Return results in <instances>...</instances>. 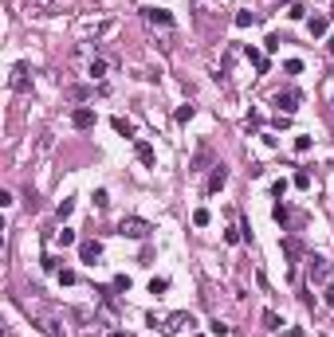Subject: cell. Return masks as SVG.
<instances>
[{"label": "cell", "mask_w": 334, "mask_h": 337, "mask_svg": "<svg viewBox=\"0 0 334 337\" xmlns=\"http://www.w3.org/2000/svg\"><path fill=\"white\" fill-rule=\"evenodd\" d=\"M150 231H154V227L146 224V220H122V224H118V235H122V239H150Z\"/></svg>", "instance_id": "1"}, {"label": "cell", "mask_w": 334, "mask_h": 337, "mask_svg": "<svg viewBox=\"0 0 334 337\" xmlns=\"http://www.w3.org/2000/svg\"><path fill=\"white\" fill-rule=\"evenodd\" d=\"M307 279H311V286H315V282H327L331 279V263H327L323 255H311V259H307Z\"/></svg>", "instance_id": "2"}, {"label": "cell", "mask_w": 334, "mask_h": 337, "mask_svg": "<svg viewBox=\"0 0 334 337\" xmlns=\"http://www.w3.org/2000/svg\"><path fill=\"white\" fill-rule=\"evenodd\" d=\"M272 106H279V114H295L299 110V90H279L272 98Z\"/></svg>", "instance_id": "3"}, {"label": "cell", "mask_w": 334, "mask_h": 337, "mask_svg": "<svg viewBox=\"0 0 334 337\" xmlns=\"http://www.w3.org/2000/svg\"><path fill=\"white\" fill-rule=\"evenodd\" d=\"M79 259H83L87 267H95V263L103 259V243H99V239H87V243H79Z\"/></svg>", "instance_id": "4"}, {"label": "cell", "mask_w": 334, "mask_h": 337, "mask_svg": "<svg viewBox=\"0 0 334 337\" xmlns=\"http://www.w3.org/2000/svg\"><path fill=\"white\" fill-rule=\"evenodd\" d=\"M197 322H193V314H173L166 322V334H181V330H193Z\"/></svg>", "instance_id": "5"}, {"label": "cell", "mask_w": 334, "mask_h": 337, "mask_svg": "<svg viewBox=\"0 0 334 337\" xmlns=\"http://www.w3.org/2000/svg\"><path fill=\"white\" fill-rule=\"evenodd\" d=\"M71 126H75V129H91V126H95V110H91V106H79V110L71 114Z\"/></svg>", "instance_id": "6"}, {"label": "cell", "mask_w": 334, "mask_h": 337, "mask_svg": "<svg viewBox=\"0 0 334 337\" xmlns=\"http://www.w3.org/2000/svg\"><path fill=\"white\" fill-rule=\"evenodd\" d=\"M134 153H138V161H142V165H154V161H158V153H154V145H150V141H142V137L134 141Z\"/></svg>", "instance_id": "7"}, {"label": "cell", "mask_w": 334, "mask_h": 337, "mask_svg": "<svg viewBox=\"0 0 334 337\" xmlns=\"http://www.w3.org/2000/svg\"><path fill=\"white\" fill-rule=\"evenodd\" d=\"M146 20H150V24H162V28L173 24V16H169L166 8H146Z\"/></svg>", "instance_id": "8"}, {"label": "cell", "mask_w": 334, "mask_h": 337, "mask_svg": "<svg viewBox=\"0 0 334 337\" xmlns=\"http://www.w3.org/2000/svg\"><path fill=\"white\" fill-rule=\"evenodd\" d=\"M224 180H228V168H224V165H217V168H213V176H209V192H221V188H224Z\"/></svg>", "instance_id": "9"}, {"label": "cell", "mask_w": 334, "mask_h": 337, "mask_svg": "<svg viewBox=\"0 0 334 337\" xmlns=\"http://www.w3.org/2000/svg\"><path fill=\"white\" fill-rule=\"evenodd\" d=\"M8 83H12V90H28V71L24 67H12V79Z\"/></svg>", "instance_id": "10"}, {"label": "cell", "mask_w": 334, "mask_h": 337, "mask_svg": "<svg viewBox=\"0 0 334 337\" xmlns=\"http://www.w3.org/2000/svg\"><path fill=\"white\" fill-rule=\"evenodd\" d=\"M256 20H260V16H256L252 8H240V12H236V28H252Z\"/></svg>", "instance_id": "11"}, {"label": "cell", "mask_w": 334, "mask_h": 337, "mask_svg": "<svg viewBox=\"0 0 334 337\" xmlns=\"http://www.w3.org/2000/svg\"><path fill=\"white\" fill-rule=\"evenodd\" d=\"M63 94H67V98H71V102H83V98H91V94H95V90H91V86H67V90H63Z\"/></svg>", "instance_id": "12"}, {"label": "cell", "mask_w": 334, "mask_h": 337, "mask_svg": "<svg viewBox=\"0 0 334 337\" xmlns=\"http://www.w3.org/2000/svg\"><path fill=\"white\" fill-rule=\"evenodd\" d=\"M307 32H311V36H323V32H327V16H311V20H307Z\"/></svg>", "instance_id": "13"}, {"label": "cell", "mask_w": 334, "mask_h": 337, "mask_svg": "<svg viewBox=\"0 0 334 337\" xmlns=\"http://www.w3.org/2000/svg\"><path fill=\"white\" fill-rule=\"evenodd\" d=\"M283 255H287L291 263L299 259V239H295V235H287V239H283Z\"/></svg>", "instance_id": "14"}, {"label": "cell", "mask_w": 334, "mask_h": 337, "mask_svg": "<svg viewBox=\"0 0 334 337\" xmlns=\"http://www.w3.org/2000/svg\"><path fill=\"white\" fill-rule=\"evenodd\" d=\"M264 326L268 330H283V318H279L276 310H264Z\"/></svg>", "instance_id": "15"}, {"label": "cell", "mask_w": 334, "mask_h": 337, "mask_svg": "<svg viewBox=\"0 0 334 337\" xmlns=\"http://www.w3.org/2000/svg\"><path fill=\"white\" fill-rule=\"evenodd\" d=\"M87 75L103 79V75H107V63H103V59H91V63H87Z\"/></svg>", "instance_id": "16"}, {"label": "cell", "mask_w": 334, "mask_h": 337, "mask_svg": "<svg viewBox=\"0 0 334 337\" xmlns=\"http://www.w3.org/2000/svg\"><path fill=\"white\" fill-rule=\"evenodd\" d=\"M114 129H118L122 137H134V122H126V118H114Z\"/></svg>", "instance_id": "17"}, {"label": "cell", "mask_w": 334, "mask_h": 337, "mask_svg": "<svg viewBox=\"0 0 334 337\" xmlns=\"http://www.w3.org/2000/svg\"><path fill=\"white\" fill-rule=\"evenodd\" d=\"M295 188H311V168H299L295 172Z\"/></svg>", "instance_id": "18"}, {"label": "cell", "mask_w": 334, "mask_h": 337, "mask_svg": "<svg viewBox=\"0 0 334 337\" xmlns=\"http://www.w3.org/2000/svg\"><path fill=\"white\" fill-rule=\"evenodd\" d=\"M71 212H75V200H59V208H56V216H59V220H67Z\"/></svg>", "instance_id": "19"}, {"label": "cell", "mask_w": 334, "mask_h": 337, "mask_svg": "<svg viewBox=\"0 0 334 337\" xmlns=\"http://www.w3.org/2000/svg\"><path fill=\"white\" fill-rule=\"evenodd\" d=\"M114 290H118V294H126V290H130V275H114V282H111Z\"/></svg>", "instance_id": "20"}, {"label": "cell", "mask_w": 334, "mask_h": 337, "mask_svg": "<svg viewBox=\"0 0 334 337\" xmlns=\"http://www.w3.org/2000/svg\"><path fill=\"white\" fill-rule=\"evenodd\" d=\"M209 330H213V334H217V337H228V330H232V326H228V322H221V318H217V322H209Z\"/></svg>", "instance_id": "21"}, {"label": "cell", "mask_w": 334, "mask_h": 337, "mask_svg": "<svg viewBox=\"0 0 334 337\" xmlns=\"http://www.w3.org/2000/svg\"><path fill=\"white\" fill-rule=\"evenodd\" d=\"M209 220H213V216H209V208H197V212H193V224H197V227H205Z\"/></svg>", "instance_id": "22"}, {"label": "cell", "mask_w": 334, "mask_h": 337, "mask_svg": "<svg viewBox=\"0 0 334 337\" xmlns=\"http://www.w3.org/2000/svg\"><path fill=\"white\" fill-rule=\"evenodd\" d=\"M193 114H197V106H189V102H185V106H181V110H177V122H181V126H185V122H189V118H193Z\"/></svg>", "instance_id": "23"}, {"label": "cell", "mask_w": 334, "mask_h": 337, "mask_svg": "<svg viewBox=\"0 0 334 337\" xmlns=\"http://www.w3.org/2000/svg\"><path fill=\"white\" fill-rule=\"evenodd\" d=\"M162 290H169V279H150V294H162Z\"/></svg>", "instance_id": "24"}, {"label": "cell", "mask_w": 334, "mask_h": 337, "mask_svg": "<svg viewBox=\"0 0 334 337\" xmlns=\"http://www.w3.org/2000/svg\"><path fill=\"white\" fill-rule=\"evenodd\" d=\"M307 149H311V137L299 133V137H295V153H307Z\"/></svg>", "instance_id": "25"}, {"label": "cell", "mask_w": 334, "mask_h": 337, "mask_svg": "<svg viewBox=\"0 0 334 337\" xmlns=\"http://www.w3.org/2000/svg\"><path fill=\"white\" fill-rule=\"evenodd\" d=\"M56 239H59V243H63V247H71V243H75V231H71V227H63V231H59Z\"/></svg>", "instance_id": "26"}, {"label": "cell", "mask_w": 334, "mask_h": 337, "mask_svg": "<svg viewBox=\"0 0 334 337\" xmlns=\"http://www.w3.org/2000/svg\"><path fill=\"white\" fill-rule=\"evenodd\" d=\"M44 271H52V275H59V259H56V255H44Z\"/></svg>", "instance_id": "27"}, {"label": "cell", "mask_w": 334, "mask_h": 337, "mask_svg": "<svg viewBox=\"0 0 334 337\" xmlns=\"http://www.w3.org/2000/svg\"><path fill=\"white\" fill-rule=\"evenodd\" d=\"M283 71H287V75H299V71H303V63H299V59H287V63H283Z\"/></svg>", "instance_id": "28"}, {"label": "cell", "mask_w": 334, "mask_h": 337, "mask_svg": "<svg viewBox=\"0 0 334 337\" xmlns=\"http://www.w3.org/2000/svg\"><path fill=\"white\" fill-rule=\"evenodd\" d=\"M107 204H111V196H107V188H99L95 192V208H107Z\"/></svg>", "instance_id": "29"}, {"label": "cell", "mask_w": 334, "mask_h": 337, "mask_svg": "<svg viewBox=\"0 0 334 337\" xmlns=\"http://www.w3.org/2000/svg\"><path fill=\"white\" fill-rule=\"evenodd\" d=\"M287 16H291V20H303V16H307V8H303V4H291V12H287Z\"/></svg>", "instance_id": "30"}, {"label": "cell", "mask_w": 334, "mask_h": 337, "mask_svg": "<svg viewBox=\"0 0 334 337\" xmlns=\"http://www.w3.org/2000/svg\"><path fill=\"white\" fill-rule=\"evenodd\" d=\"M224 243H240V227H228L224 231Z\"/></svg>", "instance_id": "31"}, {"label": "cell", "mask_w": 334, "mask_h": 337, "mask_svg": "<svg viewBox=\"0 0 334 337\" xmlns=\"http://www.w3.org/2000/svg\"><path fill=\"white\" fill-rule=\"evenodd\" d=\"M59 282L63 286H75V271H59Z\"/></svg>", "instance_id": "32"}, {"label": "cell", "mask_w": 334, "mask_h": 337, "mask_svg": "<svg viewBox=\"0 0 334 337\" xmlns=\"http://www.w3.org/2000/svg\"><path fill=\"white\" fill-rule=\"evenodd\" d=\"M323 302H327V306H334V286H327V290H323Z\"/></svg>", "instance_id": "33"}, {"label": "cell", "mask_w": 334, "mask_h": 337, "mask_svg": "<svg viewBox=\"0 0 334 337\" xmlns=\"http://www.w3.org/2000/svg\"><path fill=\"white\" fill-rule=\"evenodd\" d=\"M111 337H126V334H122V330H114V334H111Z\"/></svg>", "instance_id": "34"}]
</instances>
